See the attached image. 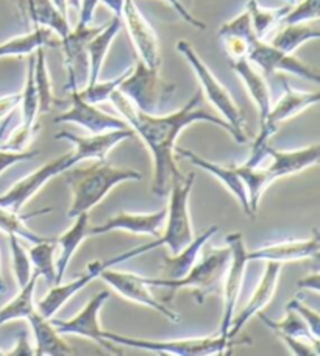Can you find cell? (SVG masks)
Listing matches in <instances>:
<instances>
[{"mask_svg": "<svg viewBox=\"0 0 320 356\" xmlns=\"http://www.w3.org/2000/svg\"><path fill=\"white\" fill-rule=\"evenodd\" d=\"M320 252V234L312 230V236L300 241H285V243L264 245L247 253L248 261H272V263H292L300 259H317Z\"/></svg>", "mask_w": 320, "mask_h": 356, "instance_id": "e0dca14e", "label": "cell"}, {"mask_svg": "<svg viewBox=\"0 0 320 356\" xmlns=\"http://www.w3.org/2000/svg\"><path fill=\"white\" fill-rule=\"evenodd\" d=\"M230 263V249H209L205 257L191 267L186 275L178 280L168 278H150L144 277V282L149 286L166 288L170 291L192 289L198 303H203L205 298L213 294H222V283Z\"/></svg>", "mask_w": 320, "mask_h": 356, "instance_id": "277c9868", "label": "cell"}, {"mask_svg": "<svg viewBox=\"0 0 320 356\" xmlns=\"http://www.w3.org/2000/svg\"><path fill=\"white\" fill-rule=\"evenodd\" d=\"M230 67L241 79L242 85L247 89L248 95L259 114V124H262L272 108V92L269 88L267 80L258 67H255L247 58L230 60Z\"/></svg>", "mask_w": 320, "mask_h": 356, "instance_id": "cb8c5ba5", "label": "cell"}, {"mask_svg": "<svg viewBox=\"0 0 320 356\" xmlns=\"http://www.w3.org/2000/svg\"><path fill=\"white\" fill-rule=\"evenodd\" d=\"M227 244L230 249V263L222 283V296H223V317H222V325H221L222 336H228V330L233 321V311L236 308V302H238V297L241 294L242 284H244L246 269L248 263V258H247L248 250L241 233H230L227 236Z\"/></svg>", "mask_w": 320, "mask_h": 356, "instance_id": "8fae6325", "label": "cell"}, {"mask_svg": "<svg viewBox=\"0 0 320 356\" xmlns=\"http://www.w3.org/2000/svg\"><path fill=\"white\" fill-rule=\"evenodd\" d=\"M285 3H289V5H292V3H296V0H283Z\"/></svg>", "mask_w": 320, "mask_h": 356, "instance_id": "680465c9", "label": "cell"}, {"mask_svg": "<svg viewBox=\"0 0 320 356\" xmlns=\"http://www.w3.org/2000/svg\"><path fill=\"white\" fill-rule=\"evenodd\" d=\"M203 99L202 89H197L195 94L186 102V105L174 113L150 116L139 111L125 95L116 89L111 94L110 102L119 111L133 133L143 139L147 149L150 150L153 160V180L152 191L158 197L169 195L170 180L174 177H182V170L177 166L175 147L180 133L195 122H208L221 127L232 136V129L221 116H214L200 108Z\"/></svg>", "mask_w": 320, "mask_h": 356, "instance_id": "6da1fadb", "label": "cell"}, {"mask_svg": "<svg viewBox=\"0 0 320 356\" xmlns=\"http://www.w3.org/2000/svg\"><path fill=\"white\" fill-rule=\"evenodd\" d=\"M66 180L72 189V205L67 218L75 219L81 213H89L105 199L108 193L124 181L143 180V174L133 169L116 168L106 160H95L91 166L66 170Z\"/></svg>", "mask_w": 320, "mask_h": 356, "instance_id": "7a4b0ae2", "label": "cell"}, {"mask_svg": "<svg viewBox=\"0 0 320 356\" xmlns=\"http://www.w3.org/2000/svg\"><path fill=\"white\" fill-rule=\"evenodd\" d=\"M33 77H35L38 97H40V114L49 113L54 104V91H52V80H50L44 47L38 49L35 52Z\"/></svg>", "mask_w": 320, "mask_h": 356, "instance_id": "8d00e7d4", "label": "cell"}, {"mask_svg": "<svg viewBox=\"0 0 320 356\" xmlns=\"http://www.w3.org/2000/svg\"><path fill=\"white\" fill-rule=\"evenodd\" d=\"M118 89L139 111L150 116H159L168 113L177 86L159 77L158 69H150L138 60L136 66Z\"/></svg>", "mask_w": 320, "mask_h": 356, "instance_id": "8992f818", "label": "cell"}, {"mask_svg": "<svg viewBox=\"0 0 320 356\" xmlns=\"http://www.w3.org/2000/svg\"><path fill=\"white\" fill-rule=\"evenodd\" d=\"M281 86H283V95H281L277 104L272 105L264 122L259 124V133L253 144L252 154L244 163L247 166H259L261 161L267 156L266 149L269 145V139L277 133L280 124H283L287 119L296 118L297 114L308 110L310 106L319 104V91H297L287 83L286 79H281Z\"/></svg>", "mask_w": 320, "mask_h": 356, "instance_id": "ba28073f", "label": "cell"}, {"mask_svg": "<svg viewBox=\"0 0 320 356\" xmlns=\"http://www.w3.org/2000/svg\"><path fill=\"white\" fill-rule=\"evenodd\" d=\"M80 161H83L81 156L77 154L75 150H72L66 155L55 158V160L50 163L44 164L42 168L35 170V172L30 174L29 177L22 178L21 181L15 183L10 191H6L5 194L0 195V207L11 209V211L21 213L22 208L27 205L30 199H33V197L40 193L42 186H46V184L56 175L64 174L70 168L77 166Z\"/></svg>", "mask_w": 320, "mask_h": 356, "instance_id": "30bf717a", "label": "cell"}, {"mask_svg": "<svg viewBox=\"0 0 320 356\" xmlns=\"http://www.w3.org/2000/svg\"><path fill=\"white\" fill-rule=\"evenodd\" d=\"M13 116H15V111H13L11 114H8V116H6V118L3 119L2 125H0V143L3 141V138H5V136H8V135H6V131H8V129H10V124L13 122Z\"/></svg>", "mask_w": 320, "mask_h": 356, "instance_id": "db71d44e", "label": "cell"}, {"mask_svg": "<svg viewBox=\"0 0 320 356\" xmlns=\"http://www.w3.org/2000/svg\"><path fill=\"white\" fill-rule=\"evenodd\" d=\"M67 2V10H75V11H79V8H80V2L81 0H66Z\"/></svg>", "mask_w": 320, "mask_h": 356, "instance_id": "9f6ffc18", "label": "cell"}, {"mask_svg": "<svg viewBox=\"0 0 320 356\" xmlns=\"http://www.w3.org/2000/svg\"><path fill=\"white\" fill-rule=\"evenodd\" d=\"M247 60L255 67H258L262 74H277L286 72L292 74L296 77L305 79L312 83H319L320 77L316 69L306 65L302 60H298L294 54H286L283 50L273 47L266 40H256L248 42Z\"/></svg>", "mask_w": 320, "mask_h": 356, "instance_id": "7c38bea8", "label": "cell"}, {"mask_svg": "<svg viewBox=\"0 0 320 356\" xmlns=\"http://www.w3.org/2000/svg\"><path fill=\"white\" fill-rule=\"evenodd\" d=\"M108 298H110V292L102 291L97 296H94L91 300L86 303V307L83 308L75 317H72V319H67V321L50 319V321H52V323L55 325L56 332L63 336L64 334L81 336V338L94 341L95 344H99L102 348H105L108 353L122 355V350H118L116 344H113V342L106 341L104 338V328L100 327L99 314Z\"/></svg>", "mask_w": 320, "mask_h": 356, "instance_id": "5bb4252c", "label": "cell"}, {"mask_svg": "<svg viewBox=\"0 0 320 356\" xmlns=\"http://www.w3.org/2000/svg\"><path fill=\"white\" fill-rule=\"evenodd\" d=\"M104 338L116 346L133 347L139 350H147L159 355L175 356H214L230 353L233 347L252 344L250 338H228V336H211L202 339H178V341H153L144 338H133V336L118 334L104 330Z\"/></svg>", "mask_w": 320, "mask_h": 356, "instance_id": "5b68a950", "label": "cell"}, {"mask_svg": "<svg viewBox=\"0 0 320 356\" xmlns=\"http://www.w3.org/2000/svg\"><path fill=\"white\" fill-rule=\"evenodd\" d=\"M6 292V286L3 282V277H2V269H0V294H5Z\"/></svg>", "mask_w": 320, "mask_h": 356, "instance_id": "6f0895ef", "label": "cell"}, {"mask_svg": "<svg viewBox=\"0 0 320 356\" xmlns=\"http://www.w3.org/2000/svg\"><path fill=\"white\" fill-rule=\"evenodd\" d=\"M5 355V352H2V350H0V356H3Z\"/></svg>", "mask_w": 320, "mask_h": 356, "instance_id": "91938a15", "label": "cell"}, {"mask_svg": "<svg viewBox=\"0 0 320 356\" xmlns=\"http://www.w3.org/2000/svg\"><path fill=\"white\" fill-rule=\"evenodd\" d=\"M100 278L104 280L105 283L110 284L118 294L125 297L127 300L144 305L147 308H152L153 311H157V313L164 316L166 319L170 322H180V316H178L175 311H172L170 308L166 307L164 303L159 302L158 298L152 296V292L149 291V284L144 282V277L138 275V273L116 270L114 267H110V269L102 272Z\"/></svg>", "mask_w": 320, "mask_h": 356, "instance_id": "9a60e30c", "label": "cell"}, {"mask_svg": "<svg viewBox=\"0 0 320 356\" xmlns=\"http://www.w3.org/2000/svg\"><path fill=\"white\" fill-rule=\"evenodd\" d=\"M40 155V150H8V149H2L0 147V174H3L6 169H10L11 166H15L17 163H24V161H30Z\"/></svg>", "mask_w": 320, "mask_h": 356, "instance_id": "f6af8a7d", "label": "cell"}, {"mask_svg": "<svg viewBox=\"0 0 320 356\" xmlns=\"http://www.w3.org/2000/svg\"><path fill=\"white\" fill-rule=\"evenodd\" d=\"M177 50L188 61L192 71H194L198 83L202 86V94H205V97L208 99L209 104L219 111L222 119L230 125L233 139H236L239 144L247 143L248 135L246 131V120L242 118V113L238 105H236L233 95L216 79L213 71L200 58V55L195 52V49L191 42L180 40L177 42Z\"/></svg>", "mask_w": 320, "mask_h": 356, "instance_id": "3957f363", "label": "cell"}, {"mask_svg": "<svg viewBox=\"0 0 320 356\" xmlns=\"http://www.w3.org/2000/svg\"><path fill=\"white\" fill-rule=\"evenodd\" d=\"M41 47H60V38L47 27H35L29 33L0 44V58L31 55Z\"/></svg>", "mask_w": 320, "mask_h": 356, "instance_id": "f1b7e54d", "label": "cell"}, {"mask_svg": "<svg viewBox=\"0 0 320 356\" xmlns=\"http://www.w3.org/2000/svg\"><path fill=\"white\" fill-rule=\"evenodd\" d=\"M104 29L102 25H77L74 30L60 40V47L64 52L67 67V80H75L80 85V77L85 75L88 80V54L86 46L93 38Z\"/></svg>", "mask_w": 320, "mask_h": 356, "instance_id": "ac0fdd59", "label": "cell"}, {"mask_svg": "<svg viewBox=\"0 0 320 356\" xmlns=\"http://www.w3.org/2000/svg\"><path fill=\"white\" fill-rule=\"evenodd\" d=\"M296 2H297V0H296Z\"/></svg>", "mask_w": 320, "mask_h": 356, "instance_id": "94428289", "label": "cell"}, {"mask_svg": "<svg viewBox=\"0 0 320 356\" xmlns=\"http://www.w3.org/2000/svg\"><path fill=\"white\" fill-rule=\"evenodd\" d=\"M286 308H291L296 311V313H298L300 317L306 322V325L310 327L311 333L314 334L317 339H320V317L317 314V311L306 307V305L302 300H298V298H292V300L287 303Z\"/></svg>", "mask_w": 320, "mask_h": 356, "instance_id": "ee69618b", "label": "cell"}, {"mask_svg": "<svg viewBox=\"0 0 320 356\" xmlns=\"http://www.w3.org/2000/svg\"><path fill=\"white\" fill-rule=\"evenodd\" d=\"M40 127H25V125H19L17 129L11 133L8 141L0 143V147L2 149H8V150H16L21 152L29 147V144L31 143V139L36 135V131Z\"/></svg>", "mask_w": 320, "mask_h": 356, "instance_id": "7bdbcfd3", "label": "cell"}, {"mask_svg": "<svg viewBox=\"0 0 320 356\" xmlns=\"http://www.w3.org/2000/svg\"><path fill=\"white\" fill-rule=\"evenodd\" d=\"M164 2H168L172 8H174L178 15H180V17L183 19V21H186L189 25H192V27H195L198 30H205L207 29V24H205L203 21H200V19H197L192 13L184 6V3L182 2V0H164Z\"/></svg>", "mask_w": 320, "mask_h": 356, "instance_id": "7dc6e473", "label": "cell"}, {"mask_svg": "<svg viewBox=\"0 0 320 356\" xmlns=\"http://www.w3.org/2000/svg\"><path fill=\"white\" fill-rule=\"evenodd\" d=\"M55 250V238L33 244L29 250V258L31 266H33V270L40 273V277L46 278V282L52 286L56 283V264L54 259Z\"/></svg>", "mask_w": 320, "mask_h": 356, "instance_id": "d590c367", "label": "cell"}, {"mask_svg": "<svg viewBox=\"0 0 320 356\" xmlns=\"http://www.w3.org/2000/svg\"><path fill=\"white\" fill-rule=\"evenodd\" d=\"M259 317L269 328L277 333V336H289V338L294 339H302L310 342V344H312L316 348L320 347V339H317L316 336L311 333V330L306 325V322L300 317L298 313H296V311L291 308H286V317L281 321H272L264 314H259Z\"/></svg>", "mask_w": 320, "mask_h": 356, "instance_id": "836d02e7", "label": "cell"}, {"mask_svg": "<svg viewBox=\"0 0 320 356\" xmlns=\"http://www.w3.org/2000/svg\"><path fill=\"white\" fill-rule=\"evenodd\" d=\"M40 273L33 270V275H31L30 282L19 288L17 296L15 298L3 305L0 308V327H3L5 323L19 321V319H27V317L33 313L36 309L33 297H35V289L38 284V280H40Z\"/></svg>", "mask_w": 320, "mask_h": 356, "instance_id": "4dcf8cb0", "label": "cell"}, {"mask_svg": "<svg viewBox=\"0 0 320 356\" xmlns=\"http://www.w3.org/2000/svg\"><path fill=\"white\" fill-rule=\"evenodd\" d=\"M15 2L19 5L22 15L30 19L33 27H47L60 40L69 33V19L61 15L52 0H15Z\"/></svg>", "mask_w": 320, "mask_h": 356, "instance_id": "484cf974", "label": "cell"}, {"mask_svg": "<svg viewBox=\"0 0 320 356\" xmlns=\"http://www.w3.org/2000/svg\"><path fill=\"white\" fill-rule=\"evenodd\" d=\"M33 67H35V54L29 55V65H27V77H25V85L21 92V105H22V125L25 127H35L36 116L40 114V97H38L35 77H33Z\"/></svg>", "mask_w": 320, "mask_h": 356, "instance_id": "74e56055", "label": "cell"}, {"mask_svg": "<svg viewBox=\"0 0 320 356\" xmlns=\"http://www.w3.org/2000/svg\"><path fill=\"white\" fill-rule=\"evenodd\" d=\"M19 105H21V92L2 95L0 97V120L15 111Z\"/></svg>", "mask_w": 320, "mask_h": 356, "instance_id": "681fc988", "label": "cell"}, {"mask_svg": "<svg viewBox=\"0 0 320 356\" xmlns=\"http://www.w3.org/2000/svg\"><path fill=\"white\" fill-rule=\"evenodd\" d=\"M27 321L31 327L35 338L36 356H70L75 355L74 348L63 339V334L56 332L52 321L44 317L40 311L35 309Z\"/></svg>", "mask_w": 320, "mask_h": 356, "instance_id": "d4e9b609", "label": "cell"}, {"mask_svg": "<svg viewBox=\"0 0 320 356\" xmlns=\"http://www.w3.org/2000/svg\"><path fill=\"white\" fill-rule=\"evenodd\" d=\"M195 184V174L189 172L186 177H174L170 180V199L166 209L164 230L161 234L163 244L169 247L170 255L182 252L192 239L191 216H189V197Z\"/></svg>", "mask_w": 320, "mask_h": 356, "instance_id": "9c48e42d", "label": "cell"}, {"mask_svg": "<svg viewBox=\"0 0 320 356\" xmlns=\"http://www.w3.org/2000/svg\"><path fill=\"white\" fill-rule=\"evenodd\" d=\"M320 16V0H297L289 6L278 25L303 24L317 21Z\"/></svg>", "mask_w": 320, "mask_h": 356, "instance_id": "60d3db41", "label": "cell"}, {"mask_svg": "<svg viewBox=\"0 0 320 356\" xmlns=\"http://www.w3.org/2000/svg\"><path fill=\"white\" fill-rule=\"evenodd\" d=\"M223 47L230 60H238V58H247L248 52V42L241 40V38H222Z\"/></svg>", "mask_w": 320, "mask_h": 356, "instance_id": "bcb514c9", "label": "cell"}, {"mask_svg": "<svg viewBox=\"0 0 320 356\" xmlns=\"http://www.w3.org/2000/svg\"><path fill=\"white\" fill-rule=\"evenodd\" d=\"M50 211H52V208L40 209V211H35L30 214H22V213H16V211H11V209L0 207V230L5 232L6 234H15V236H17L19 239H25L31 244L49 241L52 238L40 236V234L35 233L33 230H30L27 227V220L31 218H36V216L49 214Z\"/></svg>", "mask_w": 320, "mask_h": 356, "instance_id": "d6a6232c", "label": "cell"}, {"mask_svg": "<svg viewBox=\"0 0 320 356\" xmlns=\"http://www.w3.org/2000/svg\"><path fill=\"white\" fill-rule=\"evenodd\" d=\"M281 267H283V264L266 261L264 273H262L258 286L255 288V292L250 297V302L247 303V307L242 309L238 316H233L232 325H230L228 330L230 338H238V334L241 333V330L246 327V323L250 321L253 316L258 314L267 303L272 302L275 291H277Z\"/></svg>", "mask_w": 320, "mask_h": 356, "instance_id": "d6986e66", "label": "cell"}, {"mask_svg": "<svg viewBox=\"0 0 320 356\" xmlns=\"http://www.w3.org/2000/svg\"><path fill=\"white\" fill-rule=\"evenodd\" d=\"M266 154L272 158V163L264 168L269 181L272 184L278 178L298 174L305 169L316 166L320 158V145L314 144L310 147L291 152H280L267 145Z\"/></svg>", "mask_w": 320, "mask_h": 356, "instance_id": "7402d4cb", "label": "cell"}, {"mask_svg": "<svg viewBox=\"0 0 320 356\" xmlns=\"http://www.w3.org/2000/svg\"><path fill=\"white\" fill-rule=\"evenodd\" d=\"M217 232H219V227L211 225L208 230H205L202 234H198V236H194V239H192L182 252H178L177 255L166 257L161 266V272L164 275L163 278L178 280L186 275L191 267L197 263L198 255H200L205 244H207Z\"/></svg>", "mask_w": 320, "mask_h": 356, "instance_id": "83f0119b", "label": "cell"}, {"mask_svg": "<svg viewBox=\"0 0 320 356\" xmlns=\"http://www.w3.org/2000/svg\"><path fill=\"white\" fill-rule=\"evenodd\" d=\"M120 29H122V17L113 16L111 21L104 24V29H102L99 33L88 42V46H86V54H88L86 85H93L99 80L102 67H104V63H105V58L108 55V50H110L114 38L119 35Z\"/></svg>", "mask_w": 320, "mask_h": 356, "instance_id": "4316f807", "label": "cell"}, {"mask_svg": "<svg viewBox=\"0 0 320 356\" xmlns=\"http://www.w3.org/2000/svg\"><path fill=\"white\" fill-rule=\"evenodd\" d=\"M122 22L130 33L131 42L139 55V60L150 69H159L161 55H159V40L150 22L139 11L134 0H125L122 8Z\"/></svg>", "mask_w": 320, "mask_h": 356, "instance_id": "2e32d148", "label": "cell"}, {"mask_svg": "<svg viewBox=\"0 0 320 356\" xmlns=\"http://www.w3.org/2000/svg\"><path fill=\"white\" fill-rule=\"evenodd\" d=\"M100 2L104 3L106 8L111 10L113 16L122 17V8H124L125 0H100Z\"/></svg>", "mask_w": 320, "mask_h": 356, "instance_id": "f5cc1de1", "label": "cell"}, {"mask_svg": "<svg viewBox=\"0 0 320 356\" xmlns=\"http://www.w3.org/2000/svg\"><path fill=\"white\" fill-rule=\"evenodd\" d=\"M289 3H285L283 6H278V8H264L261 6L258 0H248L246 5V10L248 11L252 19V27L255 31V36L258 40H266L275 25H278L281 17L286 15V11L289 10Z\"/></svg>", "mask_w": 320, "mask_h": 356, "instance_id": "e575fe53", "label": "cell"}, {"mask_svg": "<svg viewBox=\"0 0 320 356\" xmlns=\"http://www.w3.org/2000/svg\"><path fill=\"white\" fill-rule=\"evenodd\" d=\"M10 236V249H11V259H13V272H15L16 282L19 288L27 284L30 282L31 275V263L29 258V252H25V249L21 244V239L15 234H8Z\"/></svg>", "mask_w": 320, "mask_h": 356, "instance_id": "ab89813d", "label": "cell"}, {"mask_svg": "<svg viewBox=\"0 0 320 356\" xmlns=\"http://www.w3.org/2000/svg\"><path fill=\"white\" fill-rule=\"evenodd\" d=\"M163 239L161 236L157 238L155 241H150V243L143 244L139 247H134V249L130 250H125L120 253V255H116L113 258H108V259H102V261H93L86 266V272L81 273L79 278L72 280V282L67 283V284H55L52 289H50L46 297L42 298V300L38 302L36 305V309L40 311V313L47 317V319H54V316L58 313V311L66 305V302L69 298H72L77 292H80L81 289H85L86 286L93 282L95 278H100L102 272H105L106 269H110V267L118 266L124 261H130V259L136 258L144 255V253L150 252L153 249H158V247H163Z\"/></svg>", "mask_w": 320, "mask_h": 356, "instance_id": "52a82bcc", "label": "cell"}, {"mask_svg": "<svg viewBox=\"0 0 320 356\" xmlns=\"http://www.w3.org/2000/svg\"><path fill=\"white\" fill-rule=\"evenodd\" d=\"M219 36L221 40L222 38H230V36L241 38V40H244L247 42L256 40L255 31L252 27V19H250V15H248V11L244 8V11L239 13V15L234 19H232V21L223 24L219 30Z\"/></svg>", "mask_w": 320, "mask_h": 356, "instance_id": "b9f144b4", "label": "cell"}, {"mask_svg": "<svg viewBox=\"0 0 320 356\" xmlns=\"http://www.w3.org/2000/svg\"><path fill=\"white\" fill-rule=\"evenodd\" d=\"M52 2H54V5L56 6V8L60 10L61 15L67 17V11H69V10H67V2H66V0H52ZM67 19H69V17H67Z\"/></svg>", "mask_w": 320, "mask_h": 356, "instance_id": "11a10c76", "label": "cell"}, {"mask_svg": "<svg viewBox=\"0 0 320 356\" xmlns=\"http://www.w3.org/2000/svg\"><path fill=\"white\" fill-rule=\"evenodd\" d=\"M175 154L182 158H186L191 164H194V166L207 170L208 174L217 178V180H219L223 186H225L230 193L234 195V199L238 200V203L242 208V211H244L247 216H250V218H253L252 211H250V203H248V194H247L246 184L241 180V177L238 174V170H236V168L221 166V164L209 161V160H207V158L197 155V154H194V152H191L188 149L175 147Z\"/></svg>", "mask_w": 320, "mask_h": 356, "instance_id": "603a6c76", "label": "cell"}, {"mask_svg": "<svg viewBox=\"0 0 320 356\" xmlns=\"http://www.w3.org/2000/svg\"><path fill=\"white\" fill-rule=\"evenodd\" d=\"M131 69H133V66L127 67L125 71L119 75V77L113 79V80H108V81L97 80L93 85H86L83 89H79L80 97L85 102H88V104H93V105H100V104H104V102H108L111 97V94L116 91L127 75L131 72Z\"/></svg>", "mask_w": 320, "mask_h": 356, "instance_id": "f35d334b", "label": "cell"}, {"mask_svg": "<svg viewBox=\"0 0 320 356\" xmlns=\"http://www.w3.org/2000/svg\"><path fill=\"white\" fill-rule=\"evenodd\" d=\"M100 3V0H81L80 2V8H79V24L81 27L85 25H91L94 21V13L97 5Z\"/></svg>", "mask_w": 320, "mask_h": 356, "instance_id": "c3c4849f", "label": "cell"}, {"mask_svg": "<svg viewBox=\"0 0 320 356\" xmlns=\"http://www.w3.org/2000/svg\"><path fill=\"white\" fill-rule=\"evenodd\" d=\"M166 209L150 214H130L120 213L114 218L108 219L104 224H99L88 230V236H99L111 232L124 230L134 234H150V236L159 238L164 230L166 222Z\"/></svg>", "mask_w": 320, "mask_h": 356, "instance_id": "ffe728a7", "label": "cell"}, {"mask_svg": "<svg viewBox=\"0 0 320 356\" xmlns=\"http://www.w3.org/2000/svg\"><path fill=\"white\" fill-rule=\"evenodd\" d=\"M298 289H310V291H314L316 294H319L320 291V275L319 272H312L311 275L305 277V278H300L297 282Z\"/></svg>", "mask_w": 320, "mask_h": 356, "instance_id": "816d5d0a", "label": "cell"}, {"mask_svg": "<svg viewBox=\"0 0 320 356\" xmlns=\"http://www.w3.org/2000/svg\"><path fill=\"white\" fill-rule=\"evenodd\" d=\"M66 89L70 91V108L55 118L56 124H75L80 125L93 135L111 130H125L130 129L122 118L111 116L105 111H102L97 105L88 104L79 94L80 86L77 83H66Z\"/></svg>", "mask_w": 320, "mask_h": 356, "instance_id": "4fadbf2b", "label": "cell"}, {"mask_svg": "<svg viewBox=\"0 0 320 356\" xmlns=\"http://www.w3.org/2000/svg\"><path fill=\"white\" fill-rule=\"evenodd\" d=\"M133 130H111L100 133V135L93 136H77L70 131H60L56 133V139L60 141H67L74 145V150L81 156V160H106L108 152L119 143L127 141L133 138Z\"/></svg>", "mask_w": 320, "mask_h": 356, "instance_id": "44dd1931", "label": "cell"}, {"mask_svg": "<svg viewBox=\"0 0 320 356\" xmlns=\"http://www.w3.org/2000/svg\"><path fill=\"white\" fill-rule=\"evenodd\" d=\"M5 355H10V356H31V355H35V348L31 347L27 333L19 334L15 348H13L11 352L5 353Z\"/></svg>", "mask_w": 320, "mask_h": 356, "instance_id": "f907efd6", "label": "cell"}, {"mask_svg": "<svg viewBox=\"0 0 320 356\" xmlns=\"http://www.w3.org/2000/svg\"><path fill=\"white\" fill-rule=\"evenodd\" d=\"M89 230V216L88 213H81L75 218L74 225L67 228L61 236L55 238V244L60 247V257L56 261V283H63V278L66 275V270L69 267L70 259H72L74 253L79 249L80 244L88 238Z\"/></svg>", "mask_w": 320, "mask_h": 356, "instance_id": "f546056e", "label": "cell"}, {"mask_svg": "<svg viewBox=\"0 0 320 356\" xmlns=\"http://www.w3.org/2000/svg\"><path fill=\"white\" fill-rule=\"evenodd\" d=\"M319 38H320V30L317 25L303 22V24L281 25L278 33L275 35L269 42H271L273 47L283 50L286 54H294L300 46H303L305 42L319 40Z\"/></svg>", "mask_w": 320, "mask_h": 356, "instance_id": "1f68e13d", "label": "cell"}]
</instances>
